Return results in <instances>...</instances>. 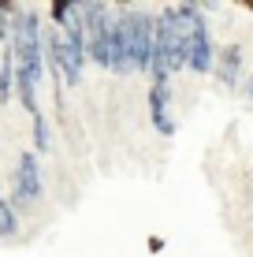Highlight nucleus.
<instances>
[{
  "mask_svg": "<svg viewBox=\"0 0 253 257\" xmlns=\"http://www.w3.org/2000/svg\"><path fill=\"white\" fill-rule=\"evenodd\" d=\"M123 26L130 38V60H134L138 75L153 71V56H156V15L149 12H123Z\"/></svg>",
  "mask_w": 253,
  "mask_h": 257,
  "instance_id": "f257e3e1",
  "label": "nucleus"
},
{
  "mask_svg": "<svg viewBox=\"0 0 253 257\" xmlns=\"http://www.w3.org/2000/svg\"><path fill=\"white\" fill-rule=\"evenodd\" d=\"M41 190H45V187H41L38 153H23V157H19V168H15V179H12V205H15V212L38 205Z\"/></svg>",
  "mask_w": 253,
  "mask_h": 257,
  "instance_id": "f03ea898",
  "label": "nucleus"
},
{
  "mask_svg": "<svg viewBox=\"0 0 253 257\" xmlns=\"http://www.w3.org/2000/svg\"><path fill=\"white\" fill-rule=\"evenodd\" d=\"M171 86H149V119L156 127V135L164 138H175V116H171Z\"/></svg>",
  "mask_w": 253,
  "mask_h": 257,
  "instance_id": "7ed1b4c3",
  "label": "nucleus"
},
{
  "mask_svg": "<svg viewBox=\"0 0 253 257\" xmlns=\"http://www.w3.org/2000/svg\"><path fill=\"white\" fill-rule=\"evenodd\" d=\"M216 78H220V86H227V90H234V86L246 78V52H242L238 45H220V52H216ZM246 86V82H242Z\"/></svg>",
  "mask_w": 253,
  "mask_h": 257,
  "instance_id": "20e7f679",
  "label": "nucleus"
},
{
  "mask_svg": "<svg viewBox=\"0 0 253 257\" xmlns=\"http://www.w3.org/2000/svg\"><path fill=\"white\" fill-rule=\"evenodd\" d=\"M216 52H220V45L212 41V34H208V26H205V30H197L194 38H190L186 67L194 71V75H212V71H216Z\"/></svg>",
  "mask_w": 253,
  "mask_h": 257,
  "instance_id": "39448f33",
  "label": "nucleus"
},
{
  "mask_svg": "<svg viewBox=\"0 0 253 257\" xmlns=\"http://www.w3.org/2000/svg\"><path fill=\"white\" fill-rule=\"evenodd\" d=\"M112 75H134V60H130V38H127V26H123V15L112 19Z\"/></svg>",
  "mask_w": 253,
  "mask_h": 257,
  "instance_id": "423d86ee",
  "label": "nucleus"
},
{
  "mask_svg": "<svg viewBox=\"0 0 253 257\" xmlns=\"http://www.w3.org/2000/svg\"><path fill=\"white\" fill-rule=\"evenodd\" d=\"M15 93V52L12 45L4 49V60H0V104H8Z\"/></svg>",
  "mask_w": 253,
  "mask_h": 257,
  "instance_id": "0eeeda50",
  "label": "nucleus"
},
{
  "mask_svg": "<svg viewBox=\"0 0 253 257\" xmlns=\"http://www.w3.org/2000/svg\"><path fill=\"white\" fill-rule=\"evenodd\" d=\"M108 34H112V26L104 34H93L90 38V60L97 67H104V71H112V41H108Z\"/></svg>",
  "mask_w": 253,
  "mask_h": 257,
  "instance_id": "6e6552de",
  "label": "nucleus"
},
{
  "mask_svg": "<svg viewBox=\"0 0 253 257\" xmlns=\"http://www.w3.org/2000/svg\"><path fill=\"white\" fill-rule=\"evenodd\" d=\"M15 231H19V212L8 198H0V238H12Z\"/></svg>",
  "mask_w": 253,
  "mask_h": 257,
  "instance_id": "1a4fd4ad",
  "label": "nucleus"
},
{
  "mask_svg": "<svg viewBox=\"0 0 253 257\" xmlns=\"http://www.w3.org/2000/svg\"><path fill=\"white\" fill-rule=\"evenodd\" d=\"M34 149H38V153H49L52 149V131H49V119L41 116H34Z\"/></svg>",
  "mask_w": 253,
  "mask_h": 257,
  "instance_id": "9d476101",
  "label": "nucleus"
},
{
  "mask_svg": "<svg viewBox=\"0 0 253 257\" xmlns=\"http://www.w3.org/2000/svg\"><path fill=\"white\" fill-rule=\"evenodd\" d=\"M242 93H246V101H249V104H253V75H249V78H246V86H242Z\"/></svg>",
  "mask_w": 253,
  "mask_h": 257,
  "instance_id": "9b49d317",
  "label": "nucleus"
}]
</instances>
